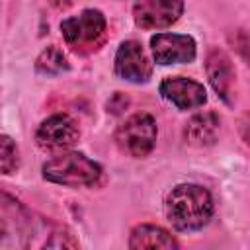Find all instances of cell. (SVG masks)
I'll return each instance as SVG.
<instances>
[{
  "label": "cell",
  "mask_w": 250,
  "mask_h": 250,
  "mask_svg": "<svg viewBox=\"0 0 250 250\" xmlns=\"http://www.w3.org/2000/svg\"><path fill=\"white\" fill-rule=\"evenodd\" d=\"M184 14V0H135L133 20L141 29L170 27Z\"/></svg>",
  "instance_id": "52a82bcc"
},
{
  "label": "cell",
  "mask_w": 250,
  "mask_h": 250,
  "mask_svg": "<svg viewBox=\"0 0 250 250\" xmlns=\"http://www.w3.org/2000/svg\"><path fill=\"white\" fill-rule=\"evenodd\" d=\"M102 174H104L102 166L78 150L61 152L41 166L43 180L57 186L72 188V189L98 186L102 180Z\"/></svg>",
  "instance_id": "7a4b0ae2"
},
{
  "label": "cell",
  "mask_w": 250,
  "mask_h": 250,
  "mask_svg": "<svg viewBox=\"0 0 250 250\" xmlns=\"http://www.w3.org/2000/svg\"><path fill=\"white\" fill-rule=\"evenodd\" d=\"M47 248H76L78 246V240L72 238V234L66 230V229H57L51 238L45 242Z\"/></svg>",
  "instance_id": "2e32d148"
},
{
  "label": "cell",
  "mask_w": 250,
  "mask_h": 250,
  "mask_svg": "<svg viewBox=\"0 0 250 250\" xmlns=\"http://www.w3.org/2000/svg\"><path fill=\"white\" fill-rule=\"evenodd\" d=\"M68 68H70L68 61L57 45H49L35 59V70L39 74H45V76H57L61 72H66Z\"/></svg>",
  "instance_id": "4fadbf2b"
},
{
  "label": "cell",
  "mask_w": 250,
  "mask_h": 250,
  "mask_svg": "<svg viewBox=\"0 0 250 250\" xmlns=\"http://www.w3.org/2000/svg\"><path fill=\"white\" fill-rule=\"evenodd\" d=\"M18 168H20L18 145L8 135H2L0 137V170L4 176H10V174L18 172Z\"/></svg>",
  "instance_id": "5bb4252c"
},
{
  "label": "cell",
  "mask_w": 250,
  "mask_h": 250,
  "mask_svg": "<svg viewBox=\"0 0 250 250\" xmlns=\"http://www.w3.org/2000/svg\"><path fill=\"white\" fill-rule=\"evenodd\" d=\"M205 70L217 96L230 105L234 102V82H236V72L230 57L223 49L211 47L205 57Z\"/></svg>",
  "instance_id": "30bf717a"
},
{
  "label": "cell",
  "mask_w": 250,
  "mask_h": 250,
  "mask_svg": "<svg viewBox=\"0 0 250 250\" xmlns=\"http://www.w3.org/2000/svg\"><path fill=\"white\" fill-rule=\"evenodd\" d=\"M150 51L160 66L191 62L197 57L195 39L188 33H156L150 37Z\"/></svg>",
  "instance_id": "8992f818"
},
{
  "label": "cell",
  "mask_w": 250,
  "mask_h": 250,
  "mask_svg": "<svg viewBox=\"0 0 250 250\" xmlns=\"http://www.w3.org/2000/svg\"><path fill=\"white\" fill-rule=\"evenodd\" d=\"M80 137L78 125L72 117L64 113H55L41 121L35 131V141L43 150H66Z\"/></svg>",
  "instance_id": "ba28073f"
},
{
  "label": "cell",
  "mask_w": 250,
  "mask_h": 250,
  "mask_svg": "<svg viewBox=\"0 0 250 250\" xmlns=\"http://www.w3.org/2000/svg\"><path fill=\"white\" fill-rule=\"evenodd\" d=\"M55 6H59V8H66V6H70L74 0H51Z\"/></svg>",
  "instance_id": "ac0fdd59"
},
{
  "label": "cell",
  "mask_w": 250,
  "mask_h": 250,
  "mask_svg": "<svg viewBox=\"0 0 250 250\" xmlns=\"http://www.w3.org/2000/svg\"><path fill=\"white\" fill-rule=\"evenodd\" d=\"M105 16L94 8L82 10L78 16L61 21V33L64 43L78 55H88L100 49L105 39Z\"/></svg>",
  "instance_id": "3957f363"
},
{
  "label": "cell",
  "mask_w": 250,
  "mask_h": 250,
  "mask_svg": "<svg viewBox=\"0 0 250 250\" xmlns=\"http://www.w3.org/2000/svg\"><path fill=\"white\" fill-rule=\"evenodd\" d=\"M129 248H180V242L162 227L141 223L129 234Z\"/></svg>",
  "instance_id": "7c38bea8"
},
{
  "label": "cell",
  "mask_w": 250,
  "mask_h": 250,
  "mask_svg": "<svg viewBox=\"0 0 250 250\" xmlns=\"http://www.w3.org/2000/svg\"><path fill=\"white\" fill-rule=\"evenodd\" d=\"M238 135L246 146H250V113H244L238 119Z\"/></svg>",
  "instance_id": "e0dca14e"
},
{
  "label": "cell",
  "mask_w": 250,
  "mask_h": 250,
  "mask_svg": "<svg viewBox=\"0 0 250 250\" xmlns=\"http://www.w3.org/2000/svg\"><path fill=\"white\" fill-rule=\"evenodd\" d=\"M113 70L121 80H127L131 84H146L152 76V62L148 61L139 41L127 39L117 47Z\"/></svg>",
  "instance_id": "5b68a950"
},
{
  "label": "cell",
  "mask_w": 250,
  "mask_h": 250,
  "mask_svg": "<svg viewBox=\"0 0 250 250\" xmlns=\"http://www.w3.org/2000/svg\"><path fill=\"white\" fill-rule=\"evenodd\" d=\"M156 137H158V129L154 117L143 111L127 117L115 131L117 146L121 148V152L133 158L148 156L156 145Z\"/></svg>",
  "instance_id": "277c9868"
},
{
  "label": "cell",
  "mask_w": 250,
  "mask_h": 250,
  "mask_svg": "<svg viewBox=\"0 0 250 250\" xmlns=\"http://www.w3.org/2000/svg\"><path fill=\"white\" fill-rule=\"evenodd\" d=\"M229 45L238 53V57L250 66V31L246 29H234L229 33Z\"/></svg>",
  "instance_id": "9a60e30c"
},
{
  "label": "cell",
  "mask_w": 250,
  "mask_h": 250,
  "mask_svg": "<svg viewBox=\"0 0 250 250\" xmlns=\"http://www.w3.org/2000/svg\"><path fill=\"white\" fill-rule=\"evenodd\" d=\"M213 195L199 184H180L172 188L164 199L168 223L182 232L203 229L213 217Z\"/></svg>",
  "instance_id": "6da1fadb"
},
{
  "label": "cell",
  "mask_w": 250,
  "mask_h": 250,
  "mask_svg": "<svg viewBox=\"0 0 250 250\" xmlns=\"http://www.w3.org/2000/svg\"><path fill=\"white\" fill-rule=\"evenodd\" d=\"M160 96L180 111L201 107L207 102V92L201 82L186 76H168L158 86Z\"/></svg>",
  "instance_id": "9c48e42d"
},
{
  "label": "cell",
  "mask_w": 250,
  "mask_h": 250,
  "mask_svg": "<svg viewBox=\"0 0 250 250\" xmlns=\"http://www.w3.org/2000/svg\"><path fill=\"white\" fill-rule=\"evenodd\" d=\"M221 131V117L215 111H203L193 115L184 127V141L191 146H211L217 143Z\"/></svg>",
  "instance_id": "8fae6325"
}]
</instances>
